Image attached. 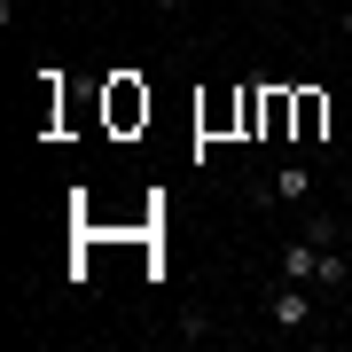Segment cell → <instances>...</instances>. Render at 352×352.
Wrapping results in <instances>:
<instances>
[{"label":"cell","instance_id":"cell-5","mask_svg":"<svg viewBox=\"0 0 352 352\" xmlns=\"http://www.w3.org/2000/svg\"><path fill=\"white\" fill-rule=\"evenodd\" d=\"M149 8H157V16H180V8H188V0H149Z\"/></svg>","mask_w":352,"mask_h":352},{"label":"cell","instance_id":"cell-6","mask_svg":"<svg viewBox=\"0 0 352 352\" xmlns=\"http://www.w3.org/2000/svg\"><path fill=\"white\" fill-rule=\"evenodd\" d=\"M337 243H344V251H352V212H344V219H337Z\"/></svg>","mask_w":352,"mask_h":352},{"label":"cell","instance_id":"cell-8","mask_svg":"<svg viewBox=\"0 0 352 352\" xmlns=\"http://www.w3.org/2000/svg\"><path fill=\"white\" fill-rule=\"evenodd\" d=\"M337 24H344V39H352V8H344V16H337Z\"/></svg>","mask_w":352,"mask_h":352},{"label":"cell","instance_id":"cell-4","mask_svg":"<svg viewBox=\"0 0 352 352\" xmlns=\"http://www.w3.org/2000/svg\"><path fill=\"white\" fill-rule=\"evenodd\" d=\"M298 235H314V243H337V219H329V212H305V227H298Z\"/></svg>","mask_w":352,"mask_h":352},{"label":"cell","instance_id":"cell-7","mask_svg":"<svg viewBox=\"0 0 352 352\" xmlns=\"http://www.w3.org/2000/svg\"><path fill=\"white\" fill-rule=\"evenodd\" d=\"M337 196H344V212H352V173H344V180H337Z\"/></svg>","mask_w":352,"mask_h":352},{"label":"cell","instance_id":"cell-2","mask_svg":"<svg viewBox=\"0 0 352 352\" xmlns=\"http://www.w3.org/2000/svg\"><path fill=\"white\" fill-rule=\"evenodd\" d=\"M314 314H321V289H305V282H282L266 298V329H282V337H305Z\"/></svg>","mask_w":352,"mask_h":352},{"label":"cell","instance_id":"cell-9","mask_svg":"<svg viewBox=\"0 0 352 352\" xmlns=\"http://www.w3.org/2000/svg\"><path fill=\"white\" fill-rule=\"evenodd\" d=\"M258 8H289V0H258Z\"/></svg>","mask_w":352,"mask_h":352},{"label":"cell","instance_id":"cell-3","mask_svg":"<svg viewBox=\"0 0 352 352\" xmlns=\"http://www.w3.org/2000/svg\"><path fill=\"white\" fill-rule=\"evenodd\" d=\"M258 196H274V204H305V196H314V173H305V164H282V173L266 180Z\"/></svg>","mask_w":352,"mask_h":352},{"label":"cell","instance_id":"cell-1","mask_svg":"<svg viewBox=\"0 0 352 352\" xmlns=\"http://www.w3.org/2000/svg\"><path fill=\"white\" fill-rule=\"evenodd\" d=\"M352 251H344V243H314V235H289L282 243V282H305V289H321V298H337V289L352 282V266H344Z\"/></svg>","mask_w":352,"mask_h":352}]
</instances>
